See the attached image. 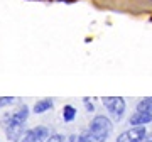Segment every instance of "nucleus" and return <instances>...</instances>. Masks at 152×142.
Instances as JSON below:
<instances>
[{
	"label": "nucleus",
	"mask_w": 152,
	"mask_h": 142,
	"mask_svg": "<svg viewBox=\"0 0 152 142\" xmlns=\"http://www.w3.org/2000/svg\"><path fill=\"white\" fill-rule=\"evenodd\" d=\"M10 103H14V98L12 97H2L0 98V108L2 107H7V105H10Z\"/></svg>",
	"instance_id": "ddd939ff"
},
{
	"label": "nucleus",
	"mask_w": 152,
	"mask_h": 142,
	"mask_svg": "<svg viewBox=\"0 0 152 142\" xmlns=\"http://www.w3.org/2000/svg\"><path fill=\"white\" fill-rule=\"evenodd\" d=\"M147 135L145 125H137L132 127L130 130L122 132L117 139V142H144V137Z\"/></svg>",
	"instance_id": "20e7f679"
},
{
	"label": "nucleus",
	"mask_w": 152,
	"mask_h": 142,
	"mask_svg": "<svg viewBox=\"0 0 152 142\" xmlns=\"http://www.w3.org/2000/svg\"><path fill=\"white\" fill-rule=\"evenodd\" d=\"M5 134L10 142H19L24 135V124H5Z\"/></svg>",
	"instance_id": "423d86ee"
},
{
	"label": "nucleus",
	"mask_w": 152,
	"mask_h": 142,
	"mask_svg": "<svg viewBox=\"0 0 152 142\" xmlns=\"http://www.w3.org/2000/svg\"><path fill=\"white\" fill-rule=\"evenodd\" d=\"M130 125L137 127V125H145L149 122H152V113H147V112H135V113L130 117Z\"/></svg>",
	"instance_id": "0eeeda50"
},
{
	"label": "nucleus",
	"mask_w": 152,
	"mask_h": 142,
	"mask_svg": "<svg viewBox=\"0 0 152 142\" xmlns=\"http://www.w3.org/2000/svg\"><path fill=\"white\" fill-rule=\"evenodd\" d=\"M46 142H64V135H61V134H51Z\"/></svg>",
	"instance_id": "f8f14e48"
},
{
	"label": "nucleus",
	"mask_w": 152,
	"mask_h": 142,
	"mask_svg": "<svg viewBox=\"0 0 152 142\" xmlns=\"http://www.w3.org/2000/svg\"><path fill=\"white\" fill-rule=\"evenodd\" d=\"M76 142H95V139L91 137V134L90 132H86V134H81V135L76 139Z\"/></svg>",
	"instance_id": "9b49d317"
},
{
	"label": "nucleus",
	"mask_w": 152,
	"mask_h": 142,
	"mask_svg": "<svg viewBox=\"0 0 152 142\" xmlns=\"http://www.w3.org/2000/svg\"><path fill=\"white\" fill-rule=\"evenodd\" d=\"M102 103L107 110H108L110 117L113 120H120L125 113V100L120 98V97H107V98H102Z\"/></svg>",
	"instance_id": "f03ea898"
},
{
	"label": "nucleus",
	"mask_w": 152,
	"mask_h": 142,
	"mask_svg": "<svg viewBox=\"0 0 152 142\" xmlns=\"http://www.w3.org/2000/svg\"><path fill=\"white\" fill-rule=\"evenodd\" d=\"M29 119V107L27 105H22L14 112V113H9L4 117V124H26V120Z\"/></svg>",
	"instance_id": "39448f33"
},
{
	"label": "nucleus",
	"mask_w": 152,
	"mask_h": 142,
	"mask_svg": "<svg viewBox=\"0 0 152 142\" xmlns=\"http://www.w3.org/2000/svg\"><path fill=\"white\" fill-rule=\"evenodd\" d=\"M137 112H147L152 113V98H144L137 103Z\"/></svg>",
	"instance_id": "9d476101"
},
{
	"label": "nucleus",
	"mask_w": 152,
	"mask_h": 142,
	"mask_svg": "<svg viewBox=\"0 0 152 142\" xmlns=\"http://www.w3.org/2000/svg\"><path fill=\"white\" fill-rule=\"evenodd\" d=\"M49 135H51V132H49L48 127L37 125L34 129H29V130L24 132L20 142H46L49 139Z\"/></svg>",
	"instance_id": "7ed1b4c3"
},
{
	"label": "nucleus",
	"mask_w": 152,
	"mask_h": 142,
	"mask_svg": "<svg viewBox=\"0 0 152 142\" xmlns=\"http://www.w3.org/2000/svg\"><path fill=\"white\" fill-rule=\"evenodd\" d=\"M112 129H113V125H112V122H110L108 117L96 115L91 120V124H90V130L88 132L91 134V137L96 142H107V139L112 134Z\"/></svg>",
	"instance_id": "f257e3e1"
},
{
	"label": "nucleus",
	"mask_w": 152,
	"mask_h": 142,
	"mask_svg": "<svg viewBox=\"0 0 152 142\" xmlns=\"http://www.w3.org/2000/svg\"><path fill=\"white\" fill-rule=\"evenodd\" d=\"M83 102H85V107H86V110H88V112H93V110H95L93 103H90V100H88V98H85Z\"/></svg>",
	"instance_id": "4468645a"
},
{
	"label": "nucleus",
	"mask_w": 152,
	"mask_h": 142,
	"mask_svg": "<svg viewBox=\"0 0 152 142\" xmlns=\"http://www.w3.org/2000/svg\"><path fill=\"white\" fill-rule=\"evenodd\" d=\"M75 119H76V108L73 105H64V107H63V120L73 122Z\"/></svg>",
	"instance_id": "1a4fd4ad"
},
{
	"label": "nucleus",
	"mask_w": 152,
	"mask_h": 142,
	"mask_svg": "<svg viewBox=\"0 0 152 142\" xmlns=\"http://www.w3.org/2000/svg\"><path fill=\"white\" fill-rule=\"evenodd\" d=\"M76 139H78L76 135H69V137H68V139H66L64 142H76Z\"/></svg>",
	"instance_id": "2eb2a0df"
},
{
	"label": "nucleus",
	"mask_w": 152,
	"mask_h": 142,
	"mask_svg": "<svg viewBox=\"0 0 152 142\" xmlns=\"http://www.w3.org/2000/svg\"><path fill=\"white\" fill-rule=\"evenodd\" d=\"M53 105H54V102L51 98H41L37 100L36 103H34V113H46L48 110L53 108Z\"/></svg>",
	"instance_id": "6e6552de"
},
{
	"label": "nucleus",
	"mask_w": 152,
	"mask_h": 142,
	"mask_svg": "<svg viewBox=\"0 0 152 142\" xmlns=\"http://www.w3.org/2000/svg\"><path fill=\"white\" fill-rule=\"evenodd\" d=\"M144 142H152V134H151V135H145V137H144Z\"/></svg>",
	"instance_id": "dca6fc26"
}]
</instances>
